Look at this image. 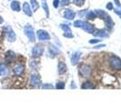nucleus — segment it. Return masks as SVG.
Returning a JSON list of instances; mask_svg holds the SVG:
<instances>
[{"label": "nucleus", "mask_w": 121, "mask_h": 109, "mask_svg": "<svg viewBox=\"0 0 121 109\" xmlns=\"http://www.w3.org/2000/svg\"><path fill=\"white\" fill-rule=\"evenodd\" d=\"M53 6H54V7L57 8L58 6H59V0H54V2H53Z\"/></svg>", "instance_id": "32"}, {"label": "nucleus", "mask_w": 121, "mask_h": 109, "mask_svg": "<svg viewBox=\"0 0 121 109\" xmlns=\"http://www.w3.org/2000/svg\"><path fill=\"white\" fill-rule=\"evenodd\" d=\"M83 29L86 31V32H87V33H94V31H95V28H94V26L92 25L91 24L89 23H87V22H84V25H83Z\"/></svg>", "instance_id": "12"}, {"label": "nucleus", "mask_w": 121, "mask_h": 109, "mask_svg": "<svg viewBox=\"0 0 121 109\" xmlns=\"http://www.w3.org/2000/svg\"><path fill=\"white\" fill-rule=\"evenodd\" d=\"M24 31L26 36L28 37V39L31 42H34L36 40V36H35V32H34V28L31 26L30 25H27L24 27Z\"/></svg>", "instance_id": "1"}, {"label": "nucleus", "mask_w": 121, "mask_h": 109, "mask_svg": "<svg viewBox=\"0 0 121 109\" xmlns=\"http://www.w3.org/2000/svg\"><path fill=\"white\" fill-rule=\"evenodd\" d=\"M96 17H97V15H96V13L94 12V11H90L87 14V16H86V17L88 18V19H95Z\"/></svg>", "instance_id": "25"}, {"label": "nucleus", "mask_w": 121, "mask_h": 109, "mask_svg": "<svg viewBox=\"0 0 121 109\" xmlns=\"http://www.w3.org/2000/svg\"><path fill=\"white\" fill-rule=\"evenodd\" d=\"M109 63H110L111 67H113V68H115L117 70H121V59L119 57H117L116 55L111 56V58L109 60Z\"/></svg>", "instance_id": "3"}, {"label": "nucleus", "mask_w": 121, "mask_h": 109, "mask_svg": "<svg viewBox=\"0 0 121 109\" xmlns=\"http://www.w3.org/2000/svg\"><path fill=\"white\" fill-rule=\"evenodd\" d=\"M64 17L66 19H68V20H73L75 17H76V13L74 12L73 10H70V9H67L65 13H64Z\"/></svg>", "instance_id": "9"}, {"label": "nucleus", "mask_w": 121, "mask_h": 109, "mask_svg": "<svg viewBox=\"0 0 121 109\" xmlns=\"http://www.w3.org/2000/svg\"><path fill=\"white\" fill-rule=\"evenodd\" d=\"M8 73V69H7V67L4 64H0V76H4V75H6Z\"/></svg>", "instance_id": "16"}, {"label": "nucleus", "mask_w": 121, "mask_h": 109, "mask_svg": "<svg viewBox=\"0 0 121 109\" xmlns=\"http://www.w3.org/2000/svg\"><path fill=\"white\" fill-rule=\"evenodd\" d=\"M107 25L108 27H112L114 25V22L112 21V19L109 17H108V18H107Z\"/></svg>", "instance_id": "26"}, {"label": "nucleus", "mask_w": 121, "mask_h": 109, "mask_svg": "<svg viewBox=\"0 0 121 109\" xmlns=\"http://www.w3.org/2000/svg\"><path fill=\"white\" fill-rule=\"evenodd\" d=\"M43 52H44V47L42 46L37 45L32 50V56L33 57H38L43 54Z\"/></svg>", "instance_id": "6"}, {"label": "nucleus", "mask_w": 121, "mask_h": 109, "mask_svg": "<svg viewBox=\"0 0 121 109\" xmlns=\"http://www.w3.org/2000/svg\"><path fill=\"white\" fill-rule=\"evenodd\" d=\"M57 69H58V73L60 75H62V74H65V73L67 72V67L64 62H59L58 63V66H57Z\"/></svg>", "instance_id": "13"}, {"label": "nucleus", "mask_w": 121, "mask_h": 109, "mask_svg": "<svg viewBox=\"0 0 121 109\" xmlns=\"http://www.w3.org/2000/svg\"><path fill=\"white\" fill-rule=\"evenodd\" d=\"M105 46V45H100V46H95V48H101V47H104Z\"/></svg>", "instance_id": "35"}, {"label": "nucleus", "mask_w": 121, "mask_h": 109, "mask_svg": "<svg viewBox=\"0 0 121 109\" xmlns=\"http://www.w3.org/2000/svg\"><path fill=\"white\" fill-rule=\"evenodd\" d=\"M5 30H6V35L7 39H8V41L14 42V41L16 40V34L14 33V31L12 30V28L9 27V26H7V27H6Z\"/></svg>", "instance_id": "7"}, {"label": "nucleus", "mask_w": 121, "mask_h": 109, "mask_svg": "<svg viewBox=\"0 0 121 109\" xmlns=\"http://www.w3.org/2000/svg\"><path fill=\"white\" fill-rule=\"evenodd\" d=\"M96 15L98 16V17H107L108 16H107V14L104 12L103 10H97L96 11Z\"/></svg>", "instance_id": "23"}, {"label": "nucleus", "mask_w": 121, "mask_h": 109, "mask_svg": "<svg viewBox=\"0 0 121 109\" xmlns=\"http://www.w3.org/2000/svg\"><path fill=\"white\" fill-rule=\"evenodd\" d=\"M3 22H4V20H3V18H2V17H0V24H2Z\"/></svg>", "instance_id": "36"}, {"label": "nucleus", "mask_w": 121, "mask_h": 109, "mask_svg": "<svg viewBox=\"0 0 121 109\" xmlns=\"http://www.w3.org/2000/svg\"><path fill=\"white\" fill-rule=\"evenodd\" d=\"M11 8L16 12L20 11V3L18 1H13L11 3Z\"/></svg>", "instance_id": "18"}, {"label": "nucleus", "mask_w": 121, "mask_h": 109, "mask_svg": "<svg viewBox=\"0 0 121 109\" xmlns=\"http://www.w3.org/2000/svg\"><path fill=\"white\" fill-rule=\"evenodd\" d=\"M107 8H108V10H111V9H113V6H112V3H108V4L107 5Z\"/></svg>", "instance_id": "34"}, {"label": "nucleus", "mask_w": 121, "mask_h": 109, "mask_svg": "<svg viewBox=\"0 0 121 109\" xmlns=\"http://www.w3.org/2000/svg\"><path fill=\"white\" fill-rule=\"evenodd\" d=\"M81 87L83 89H91V88H94V84L90 81H86L85 83H83Z\"/></svg>", "instance_id": "19"}, {"label": "nucleus", "mask_w": 121, "mask_h": 109, "mask_svg": "<svg viewBox=\"0 0 121 109\" xmlns=\"http://www.w3.org/2000/svg\"><path fill=\"white\" fill-rule=\"evenodd\" d=\"M38 66V62L37 61H32L30 62V67L31 68H34V69H36V67Z\"/></svg>", "instance_id": "29"}, {"label": "nucleus", "mask_w": 121, "mask_h": 109, "mask_svg": "<svg viewBox=\"0 0 121 109\" xmlns=\"http://www.w3.org/2000/svg\"><path fill=\"white\" fill-rule=\"evenodd\" d=\"M25 71V67L23 65H17V66H16L15 68H14V73H15V75H21Z\"/></svg>", "instance_id": "10"}, {"label": "nucleus", "mask_w": 121, "mask_h": 109, "mask_svg": "<svg viewBox=\"0 0 121 109\" xmlns=\"http://www.w3.org/2000/svg\"><path fill=\"white\" fill-rule=\"evenodd\" d=\"M30 84L34 87H39L41 85V77L38 74H33L30 76Z\"/></svg>", "instance_id": "4"}, {"label": "nucleus", "mask_w": 121, "mask_h": 109, "mask_svg": "<svg viewBox=\"0 0 121 109\" xmlns=\"http://www.w3.org/2000/svg\"><path fill=\"white\" fill-rule=\"evenodd\" d=\"M42 6L46 12V15L47 17H49V9H48V4H47V1L46 0H42Z\"/></svg>", "instance_id": "20"}, {"label": "nucleus", "mask_w": 121, "mask_h": 109, "mask_svg": "<svg viewBox=\"0 0 121 109\" xmlns=\"http://www.w3.org/2000/svg\"><path fill=\"white\" fill-rule=\"evenodd\" d=\"M59 53H60L59 49L56 48V47L54 46L53 45H50V47H49V54H50L51 57H54L56 54H59Z\"/></svg>", "instance_id": "14"}, {"label": "nucleus", "mask_w": 121, "mask_h": 109, "mask_svg": "<svg viewBox=\"0 0 121 109\" xmlns=\"http://www.w3.org/2000/svg\"><path fill=\"white\" fill-rule=\"evenodd\" d=\"M94 35L96 36H99V37H106V36H108V34H107V32L105 30H99L96 32V33H94Z\"/></svg>", "instance_id": "21"}, {"label": "nucleus", "mask_w": 121, "mask_h": 109, "mask_svg": "<svg viewBox=\"0 0 121 109\" xmlns=\"http://www.w3.org/2000/svg\"><path fill=\"white\" fill-rule=\"evenodd\" d=\"M83 25H84V22L81 21V20H78V21H76V22L74 23V25H75L76 27H82Z\"/></svg>", "instance_id": "27"}, {"label": "nucleus", "mask_w": 121, "mask_h": 109, "mask_svg": "<svg viewBox=\"0 0 121 109\" xmlns=\"http://www.w3.org/2000/svg\"><path fill=\"white\" fill-rule=\"evenodd\" d=\"M6 59L8 62H12L15 59V53L13 51H11V50L7 51L6 53Z\"/></svg>", "instance_id": "17"}, {"label": "nucleus", "mask_w": 121, "mask_h": 109, "mask_svg": "<svg viewBox=\"0 0 121 109\" xmlns=\"http://www.w3.org/2000/svg\"><path fill=\"white\" fill-rule=\"evenodd\" d=\"M73 2H74V4H75V5H77V6H82L84 4H85L86 0H74Z\"/></svg>", "instance_id": "24"}, {"label": "nucleus", "mask_w": 121, "mask_h": 109, "mask_svg": "<svg viewBox=\"0 0 121 109\" xmlns=\"http://www.w3.org/2000/svg\"><path fill=\"white\" fill-rule=\"evenodd\" d=\"M79 73H80V75L82 76L88 77V76H90L91 74H92V69L87 65H82L81 67H79Z\"/></svg>", "instance_id": "2"}, {"label": "nucleus", "mask_w": 121, "mask_h": 109, "mask_svg": "<svg viewBox=\"0 0 121 109\" xmlns=\"http://www.w3.org/2000/svg\"><path fill=\"white\" fill-rule=\"evenodd\" d=\"M69 4H70V0H62L60 5L62 6H66L67 5H69Z\"/></svg>", "instance_id": "30"}, {"label": "nucleus", "mask_w": 121, "mask_h": 109, "mask_svg": "<svg viewBox=\"0 0 121 109\" xmlns=\"http://www.w3.org/2000/svg\"><path fill=\"white\" fill-rule=\"evenodd\" d=\"M80 55H81V53L80 52H74L73 54L71 55V62H72V65H77L78 62L79 61V58H80Z\"/></svg>", "instance_id": "11"}, {"label": "nucleus", "mask_w": 121, "mask_h": 109, "mask_svg": "<svg viewBox=\"0 0 121 109\" xmlns=\"http://www.w3.org/2000/svg\"><path fill=\"white\" fill-rule=\"evenodd\" d=\"M36 35H37L38 39L41 40V41H46V40H49L50 39L49 34L45 30H38L37 33H36Z\"/></svg>", "instance_id": "5"}, {"label": "nucleus", "mask_w": 121, "mask_h": 109, "mask_svg": "<svg viewBox=\"0 0 121 109\" xmlns=\"http://www.w3.org/2000/svg\"><path fill=\"white\" fill-rule=\"evenodd\" d=\"M56 88H57V89H63V88H65V83L64 82H58L56 85Z\"/></svg>", "instance_id": "28"}, {"label": "nucleus", "mask_w": 121, "mask_h": 109, "mask_svg": "<svg viewBox=\"0 0 121 109\" xmlns=\"http://www.w3.org/2000/svg\"><path fill=\"white\" fill-rule=\"evenodd\" d=\"M74 84H75V83H74V81H73V82H72V87H73V88H74V87H76V85H74Z\"/></svg>", "instance_id": "37"}, {"label": "nucleus", "mask_w": 121, "mask_h": 109, "mask_svg": "<svg viewBox=\"0 0 121 109\" xmlns=\"http://www.w3.org/2000/svg\"><path fill=\"white\" fill-rule=\"evenodd\" d=\"M31 4H32V8H33V11H36L38 8H39V5L37 3L36 0H30Z\"/></svg>", "instance_id": "22"}, {"label": "nucleus", "mask_w": 121, "mask_h": 109, "mask_svg": "<svg viewBox=\"0 0 121 109\" xmlns=\"http://www.w3.org/2000/svg\"><path fill=\"white\" fill-rule=\"evenodd\" d=\"M60 28L64 30V36L66 37H73V34H72V31L70 29V27L67 25L65 24H61L60 25Z\"/></svg>", "instance_id": "8"}, {"label": "nucleus", "mask_w": 121, "mask_h": 109, "mask_svg": "<svg viewBox=\"0 0 121 109\" xmlns=\"http://www.w3.org/2000/svg\"><path fill=\"white\" fill-rule=\"evenodd\" d=\"M42 88L43 89H46V88H49V89H52V88H54V86L52 85H50V84H45V85H42Z\"/></svg>", "instance_id": "31"}, {"label": "nucleus", "mask_w": 121, "mask_h": 109, "mask_svg": "<svg viewBox=\"0 0 121 109\" xmlns=\"http://www.w3.org/2000/svg\"><path fill=\"white\" fill-rule=\"evenodd\" d=\"M23 11L25 12L26 15H27V16H29V17L32 16V11H31L30 6H29L28 3H26V2H25L24 4H23Z\"/></svg>", "instance_id": "15"}, {"label": "nucleus", "mask_w": 121, "mask_h": 109, "mask_svg": "<svg viewBox=\"0 0 121 109\" xmlns=\"http://www.w3.org/2000/svg\"><path fill=\"white\" fill-rule=\"evenodd\" d=\"M98 42H100L99 39H91V40H89L90 44H96V43H98Z\"/></svg>", "instance_id": "33"}]
</instances>
